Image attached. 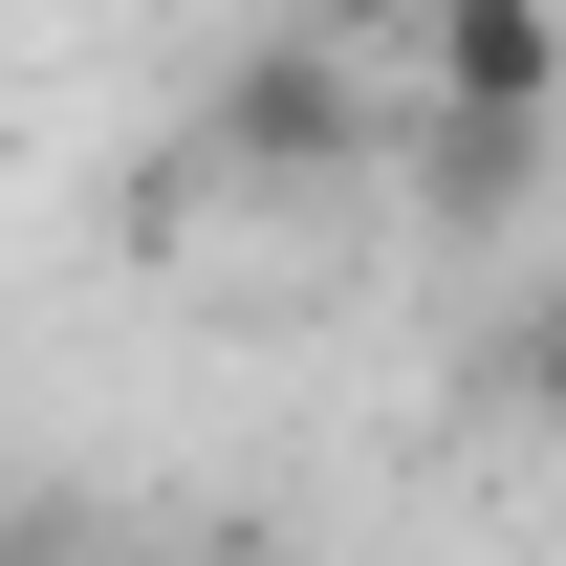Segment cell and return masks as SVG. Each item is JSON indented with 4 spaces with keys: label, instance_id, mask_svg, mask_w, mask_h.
Segmentation results:
<instances>
[{
    "label": "cell",
    "instance_id": "6da1fadb",
    "mask_svg": "<svg viewBox=\"0 0 566 566\" xmlns=\"http://www.w3.org/2000/svg\"><path fill=\"white\" fill-rule=\"evenodd\" d=\"M218 153H240V175H349V153H370V44L262 22V44L218 66Z\"/></svg>",
    "mask_w": 566,
    "mask_h": 566
},
{
    "label": "cell",
    "instance_id": "7a4b0ae2",
    "mask_svg": "<svg viewBox=\"0 0 566 566\" xmlns=\"http://www.w3.org/2000/svg\"><path fill=\"white\" fill-rule=\"evenodd\" d=\"M436 109H501V132H545V87H566V0H436Z\"/></svg>",
    "mask_w": 566,
    "mask_h": 566
},
{
    "label": "cell",
    "instance_id": "3957f363",
    "mask_svg": "<svg viewBox=\"0 0 566 566\" xmlns=\"http://www.w3.org/2000/svg\"><path fill=\"white\" fill-rule=\"evenodd\" d=\"M327 44H436V0H305Z\"/></svg>",
    "mask_w": 566,
    "mask_h": 566
}]
</instances>
